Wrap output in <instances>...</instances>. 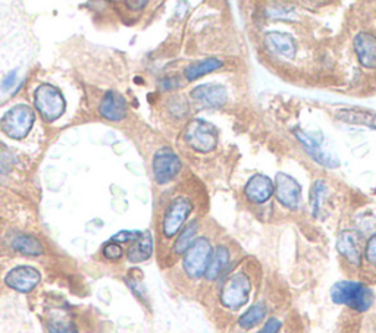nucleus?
I'll list each match as a JSON object with an SVG mask.
<instances>
[{"label":"nucleus","mask_w":376,"mask_h":333,"mask_svg":"<svg viewBox=\"0 0 376 333\" xmlns=\"http://www.w3.org/2000/svg\"><path fill=\"white\" fill-rule=\"evenodd\" d=\"M330 298L335 304L347 306L358 313L368 311L373 304V291L369 286L353 281L337 282L330 290Z\"/></svg>","instance_id":"nucleus-1"},{"label":"nucleus","mask_w":376,"mask_h":333,"mask_svg":"<svg viewBox=\"0 0 376 333\" xmlns=\"http://www.w3.org/2000/svg\"><path fill=\"white\" fill-rule=\"evenodd\" d=\"M13 81H15V72L13 73H9L8 77H6V80H4V83H2L4 88H9L13 84Z\"/></svg>","instance_id":"nucleus-32"},{"label":"nucleus","mask_w":376,"mask_h":333,"mask_svg":"<svg viewBox=\"0 0 376 333\" xmlns=\"http://www.w3.org/2000/svg\"><path fill=\"white\" fill-rule=\"evenodd\" d=\"M99 112L104 119L111 120V122H119L128 113L127 100L121 93L115 92V90H109L100 101Z\"/></svg>","instance_id":"nucleus-15"},{"label":"nucleus","mask_w":376,"mask_h":333,"mask_svg":"<svg viewBox=\"0 0 376 333\" xmlns=\"http://www.w3.org/2000/svg\"><path fill=\"white\" fill-rule=\"evenodd\" d=\"M153 176L159 185H167L174 180L183 169L181 159L169 147H162L153 157Z\"/></svg>","instance_id":"nucleus-8"},{"label":"nucleus","mask_w":376,"mask_h":333,"mask_svg":"<svg viewBox=\"0 0 376 333\" xmlns=\"http://www.w3.org/2000/svg\"><path fill=\"white\" fill-rule=\"evenodd\" d=\"M266 313H267V310H266V306L263 304V302H256L254 306H251L242 317H239L238 325L246 330H250L265 320Z\"/></svg>","instance_id":"nucleus-23"},{"label":"nucleus","mask_w":376,"mask_h":333,"mask_svg":"<svg viewBox=\"0 0 376 333\" xmlns=\"http://www.w3.org/2000/svg\"><path fill=\"white\" fill-rule=\"evenodd\" d=\"M34 120L36 113L29 106L17 104L4 115L2 120H0V127H2L8 137L13 140H22L32 131Z\"/></svg>","instance_id":"nucleus-3"},{"label":"nucleus","mask_w":376,"mask_h":333,"mask_svg":"<svg viewBox=\"0 0 376 333\" xmlns=\"http://www.w3.org/2000/svg\"><path fill=\"white\" fill-rule=\"evenodd\" d=\"M199 229V222L197 220H191L188 225L184 226L183 232L179 234V236L176 238L175 244H174V253L175 254H184L190 246L195 239V234H197Z\"/></svg>","instance_id":"nucleus-24"},{"label":"nucleus","mask_w":376,"mask_h":333,"mask_svg":"<svg viewBox=\"0 0 376 333\" xmlns=\"http://www.w3.org/2000/svg\"><path fill=\"white\" fill-rule=\"evenodd\" d=\"M362 246L363 235L358 231L349 229L342 231L338 235L337 250L353 266H360V263H362Z\"/></svg>","instance_id":"nucleus-12"},{"label":"nucleus","mask_w":376,"mask_h":333,"mask_svg":"<svg viewBox=\"0 0 376 333\" xmlns=\"http://www.w3.org/2000/svg\"><path fill=\"white\" fill-rule=\"evenodd\" d=\"M153 254V236L150 231L141 232V235L132 242L128 248L127 259L130 263H143L148 260Z\"/></svg>","instance_id":"nucleus-18"},{"label":"nucleus","mask_w":376,"mask_h":333,"mask_svg":"<svg viewBox=\"0 0 376 333\" xmlns=\"http://www.w3.org/2000/svg\"><path fill=\"white\" fill-rule=\"evenodd\" d=\"M222 66H223V62L221 59H218V57H206V59L197 60V62L188 65L186 68L184 73H186V78L188 81H194V80L203 77V75L212 73V72L221 69Z\"/></svg>","instance_id":"nucleus-22"},{"label":"nucleus","mask_w":376,"mask_h":333,"mask_svg":"<svg viewBox=\"0 0 376 333\" xmlns=\"http://www.w3.org/2000/svg\"><path fill=\"white\" fill-rule=\"evenodd\" d=\"M212 253V244L207 238H195L190 248L184 253L183 267L187 276L191 279H200L204 276Z\"/></svg>","instance_id":"nucleus-5"},{"label":"nucleus","mask_w":376,"mask_h":333,"mask_svg":"<svg viewBox=\"0 0 376 333\" xmlns=\"http://www.w3.org/2000/svg\"><path fill=\"white\" fill-rule=\"evenodd\" d=\"M15 164H17V157L5 144L0 143V173H9Z\"/></svg>","instance_id":"nucleus-27"},{"label":"nucleus","mask_w":376,"mask_h":333,"mask_svg":"<svg viewBox=\"0 0 376 333\" xmlns=\"http://www.w3.org/2000/svg\"><path fill=\"white\" fill-rule=\"evenodd\" d=\"M326 194H328V188H326L325 180L322 179L316 180L310 188V206H312L313 216L319 215V211L322 210L323 203L326 200Z\"/></svg>","instance_id":"nucleus-25"},{"label":"nucleus","mask_w":376,"mask_h":333,"mask_svg":"<svg viewBox=\"0 0 376 333\" xmlns=\"http://www.w3.org/2000/svg\"><path fill=\"white\" fill-rule=\"evenodd\" d=\"M230 250L225 246H219L214 253L212 257H210V262L207 264L206 269V279L207 281H216L222 274L223 270L227 269V266L230 264Z\"/></svg>","instance_id":"nucleus-21"},{"label":"nucleus","mask_w":376,"mask_h":333,"mask_svg":"<svg viewBox=\"0 0 376 333\" xmlns=\"http://www.w3.org/2000/svg\"><path fill=\"white\" fill-rule=\"evenodd\" d=\"M275 188L277 199L284 207L295 210L300 206V200H302V187H300L297 179H294L291 175L285 172L277 173Z\"/></svg>","instance_id":"nucleus-11"},{"label":"nucleus","mask_w":376,"mask_h":333,"mask_svg":"<svg viewBox=\"0 0 376 333\" xmlns=\"http://www.w3.org/2000/svg\"><path fill=\"white\" fill-rule=\"evenodd\" d=\"M275 185L270 178L262 175V173H256L253 175L249 183L244 188V194L247 197V200L253 204H263L266 203L270 197L274 195Z\"/></svg>","instance_id":"nucleus-16"},{"label":"nucleus","mask_w":376,"mask_h":333,"mask_svg":"<svg viewBox=\"0 0 376 333\" xmlns=\"http://www.w3.org/2000/svg\"><path fill=\"white\" fill-rule=\"evenodd\" d=\"M365 254H366L368 262L376 267V234L373 236H370V239L368 241Z\"/></svg>","instance_id":"nucleus-30"},{"label":"nucleus","mask_w":376,"mask_h":333,"mask_svg":"<svg viewBox=\"0 0 376 333\" xmlns=\"http://www.w3.org/2000/svg\"><path fill=\"white\" fill-rule=\"evenodd\" d=\"M48 332L49 333H78L75 325L65 319V317H53L48 323Z\"/></svg>","instance_id":"nucleus-26"},{"label":"nucleus","mask_w":376,"mask_h":333,"mask_svg":"<svg viewBox=\"0 0 376 333\" xmlns=\"http://www.w3.org/2000/svg\"><path fill=\"white\" fill-rule=\"evenodd\" d=\"M140 235H141L140 231H121V232H118L116 235H113L111 238V241L121 246V244H125V242H134Z\"/></svg>","instance_id":"nucleus-29"},{"label":"nucleus","mask_w":376,"mask_h":333,"mask_svg":"<svg viewBox=\"0 0 376 333\" xmlns=\"http://www.w3.org/2000/svg\"><path fill=\"white\" fill-rule=\"evenodd\" d=\"M124 254V250L123 247L116 244V242H112L109 241L106 246L103 247V255H104V259H108L111 262H115V260H119L123 257Z\"/></svg>","instance_id":"nucleus-28"},{"label":"nucleus","mask_w":376,"mask_h":333,"mask_svg":"<svg viewBox=\"0 0 376 333\" xmlns=\"http://www.w3.org/2000/svg\"><path fill=\"white\" fill-rule=\"evenodd\" d=\"M184 141L199 153H210L218 147L219 134L214 124L204 119H193L183 132Z\"/></svg>","instance_id":"nucleus-2"},{"label":"nucleus","mask_w":376,"mask_h":333,"mask_svg":"<svg viewBox=\"0 0 376 333\" xmlns=\"http://www.w3.org/2000/svg\"><path fill=\"white\" fill-rule=\"evenodd\" d=\"M11 248L22 255L37 257L44 254V247L39 238L28 234H17L11 239Z\"/></svg>","instance_id":"nucleus-19"},{"label":"nucleus","mask_w":376,"mask_h":333,"mask_svg":"<svg viewBox=\"0 0 376 333\" xmlns=\"http://www.w3.org/2000/svg\"><path fill=\"white\" fill-rule=\"evenodd\" d=\"M335 118L350 125H362L376 129V113L363 109H344L340 111Z\"/></svg>","instance_id":"nucleus-20"},{"label":"nucleus","mask_w":376,"mask_h":333,"mask_svg":"<svg viewBox=\"0 0 376 333\" xmlns=\"http://www.w3.org/2000/svg\"><path fill=\"white\" fill-rule=\"evenodd\" d=\"M281 329V322L277 319V317H272L269 319L265 326L258 332V333H278Z\"/></svg>","instance_id":"nucleus-31"},{"label":"nucleus","mask_w":376,"mask_h":333,"mask_svg":"<svg viewBox=\"0 0 376 333\" xmlns=\"http://www.w3.org/2000/svg\"><path fill=\"white\" fill-rule=\"evenodd\" d=\"M191 97L207 108H222L228 101L227 88L216 83H207L195 87L191 92Z\"/></svg>","instance_id":"nucleus-13"},{"label":"nucleus","mask_w":376,"mask_h":333,"mask_svg":"<svg viewBox=\"0 0 376 333\" xmlns=\"http://www.w3.org/2000/svg\"><path fill=\"white\" fill-rule=\"evenodd\" d=\"M266 49L277 56L285 59H294L297 55V43L291 34L281 31H269L263 37Z\"/></svg>","instance_id":"nucleus-14"},{"label":"nucleus","mask_w":376,"mask_h":333,"mask_svg":"<svg viewBox=\"0 0 376 333\" xmlns=\"http://www.w3.org/2000/svg\"><path fill=\"white\" fill-rule=\"evenodd\" d=\"M251 292V281L244 271H237L221 288V302L230 310H238L247 304Z\"/></svg>","instance_id":"nucleus-4"},{"label":"nucleus","mask_w":376,"mask_h":333,"mask_svg":"<svg viewBox=\"0 0 376 333\" xmlns=\"http://www.w3.org/2000/svg\"><path fill=\"white\" fill-rule=\"evenodd\" d=\"M294 134L297 140L303 144L305 150L314 162L326 166V168H333V169L338 168L340 166L338 157L330 153L329 150L322 148V137L318 139V137H314V134H310L302 129H295Z\"/></svg>","instance_id":"nucleus-10"},{"label":"nucleus","mask_w":376,"mask_h":333,"mask_svg":"<svg viewBox=\"0 0 376 333\" xmlns=\"http://www.w3.org/2000/svg\"><path fill=\"white\" fill-rule=\"evenodd\" d=\"M354 52L358 62L368 69H376V36L362 31L354 37Z\"/></svg>","instance_id":"nucleus-17"},{"label":"nucleus","mask_w":376,"mask_h":333,"mask_svg":"<svg viewBox=\"0 0 376 333\" xmlns=\"http://www.w3.org/2000/svg\"><path fill=\"white\" fill-rule=\"evenodd\" d=\"M193 201L186 195H178L165 210L162 232L165 238H174L184 226L187 218L193 211Z\"/></svg>","instance_id":"nucleus-7"},{"label":"nucleus","mask_w":376,"mask_h":333,"mask_svg":"<svg viewBox=\"0 0 376 333\" xmlns=\"http://www.w3.org/2000/svg\"><path fill=\"white\" fill-rule=\"evenodd\" d=\"M40 281V271L33 266H17L9 270L8 275L5 276L6 286L21 294H28L36 290Z\"/></svg>","instance_id":"nucleus-9"},{"label":"nucleus","mask_w":376,"mask_h":333,"mask_svg":"<svg viewBox=\"0 0 376 333\" xmlns=\"http://www.w3.org/2000/svg\"><path fill=\"white\" fill-rule=\"evenodd\" d=\"M34 104L46 122H55L65 112L67 103L57 88L49 84L40 85L34 93Z\"/></svg>","instance_id":"nucleus-6"}]
</instances>
